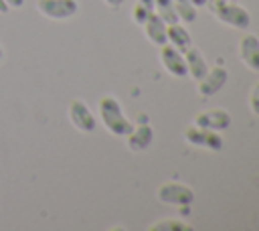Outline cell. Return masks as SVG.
<instances>
[{
	"mask_svg": "<svg viewBox=\"0 0 259 231\" xmlns=\"http://www.w3.org/2000/svg\"><path fill=\"white\" fill-rule=\"evenodd\" d=\"M227 75H229V73H227L225 67H221V65L210 67V69L206 71V75L198 81V91H200V95L210 97V95H214L217 91H221L223 85L227 83Z\"/></svg>",
	"mask_w": 259,
	"mask_h": 231,
	"instance_id": "ba28073f",
	"label": "cell"
},
{
	"mask_svg": "<svg viewBox=\"0 0 259 231\" xmlns=\"http://www.w3.org/2000/svg\"><path fill=\"white\" fill-rule=\"evenodd\" d=\"M154 12L166 24L178 22V14H176V8H174V2L172 0H154Z\"/></svg>",
	"mask_w": 259,
	"mask_h": 231,
	"instance_id": "9a60e30c",
	"label": "cell"
},
{
	"mask_svg": "<svg viewBox=\"0 0 259 231\" xmlns=\"http://www.w3.org/2000/svg\"><path fill=\"white\" fill-rule=\"evenodd\" d=\"M249 107H251L253 113L259 115V81H257V83L253 85V89H251V95H249Z\"/></svg>",
	"mask_w": 259,
	"mask_h": 231,
	"instance_id": "d6986e66",
	"label": "cell"
},
{
	"mask_svg": "<svg viewBox=\"0 0 259 231\" xmlns=\"http://www.w3.org/2000/svg\"><path fill=\"white\" fill-rule=\"evenodd\" d=\"M69 120L81 132H93L97 128V120L83 99H73L69 103Z\"/></svg>",
	"mask_w": 259,
	"mask_h": 231,
	"instance_id": "8992f818",
	"label": "cell"
},
{
	"mask_svg": "<svg viewBox=\"0 0 259 231\" xmlns=\"http://www.w3.org/2000/svg\"><path fill=\"white\" fill-rule=\"evenodd\" d=\"M184 138L188 144H194V146H202V148H210V150L223 148V138L219 136V132L208 130V128H200L196 124H192L184 130Z\"/></svg>",
	"mask_w": 259,
	"mask_h": 231,
	"instance_id": "5b68a950",
	"label": "cell"
},
{
	"mask_svg": "<svg viewBox=\"0 0 259 231\" xmlns=\"http://www.w3.org/2000/svg\"><path fill=\"white\" fill-rule=\"evenodd\" d=\"M221 2H227V0H208V2H206V4H208V10H210V8H214V6H217V4H221Z\"/></svg>",
	"mask_w": 259,
	"mask_h": 231,
	"instance_id": "7402d4cb",
	"label": "cell"
},
{
	"mask_svg": "<svg viewBox=\"0 0 259 231\" xmlns=\"http://www.w3.org/2000/svg\"><path fill=\"white\" fill-rule=\"evenodd\" d=\"M152 12H154V0H138L132 10V18L136 24H144Z\"/></svg>",
	"mask_w": 259,
	"mask_h": 231,
	"instance_id": "e0dca14e",
	"label": "cell"
},
{
	"mask_svg": "<svg viewBox=\"0 0 259 231\" xmlns=\"http://www.w3.org/2000/svg\"><path fill=\"white\" fill-rule=\"evenodd\" d=\"M184 61H186V73H188L192 79L200 81V79L206 75L208 65H206L202 53H200L196 47H188V49L184 51Z\"/></svg>",
	"mask_w": 259,
	"mask_h": 231,
	"instance_id": "7c38bea8",
	"label": "cell"
},
{
	"mask_svg": "<svg viewBox=\"0 0 259 231\" xmlns=\"http://www.w3.org/2000/svg\"><path fill=\"white\" fill-rule=\"evenodd\" d=\"M142 26H144V32H146V36H148L150 43H154V45H158V47H162V45L168 43V36H166V22H164L156 12H152V14L148 16V20H146Z\"/></svg>",
	"mask_w": 259,
	"mask_h": 231,
	"instance_id": "4fadbf2b",
	"label": "cell"
},
{
	"mask_svg": "<svg viewBox=\"0 0 259 231\" xmlns=\"http://www.w3.org/2000/svg\"><path fill=\"white\" fill-rule=\"evenodd\" d=\"M103 2H105L109 8H119V6L123 4V0H103Z\"/></svg>",
	"mask_w": 259,
	"mask_h": 231,
	"instance_id": "44dd1931",
	"label": "cell"
},
{
	"mask_svg": "<svg viewBox=\"0 0 259 231\" xmlns=\"http://www.w3.org/2000/svg\"><path fill=\"white\" fill-rule=\"evenodd\" d=\"M99 118H101V124L107 128V132L115 136H127L134 130V124L123 115L119 101L111 95H105L99 99Z\"/></svg>",
	"mask_w": 259,
	"mask_h": 231,
	"instance_id": "6da1fadb",
	"label": "cell"
},
{
	"mask_svg": "<svg viewBox=\"0 0 259 231\" xmlns=\"http://www.w3.org/2000/svg\"><path fill=\"white\" fill-rule=\"evenodd\" d=\"M2 57H4V51H2V47H0V61H2Z\"/></svg>",
	"mask_w": 259,
	"mask_h": 231,
	"instance_id": "d4e9b609",
	"label": "cell"
},
{
	"mask_svg": "<svg viewBox=\"0 0 259 231\" xmlns=\"http://www.w3.org/2000/svg\"><path fill=\"white\" fill-rule=\"evenodd\" d=\"M192 124H196L200 128H208V130L219 132V130H225V128L231 126V115L225 109H219V107L217 109H206V111H200L194 118Z\"/></svg>",
	"mask_w": 259,
	"mask_h": 231,
	"instance_id": "9c48e42d",
	"label": "cell"
},
{
	"mask_svg": "<svg viewBox=\"0 0 259 231\" xmlns=\"http://www.w3.org/2000/svg\"><path fill=\"white\" fill-rule=\"evenodd\" d=\"M8 4V8H22L24 6V0H4Z\"/></svg>",
	"mask_w": 259,
	"mask_h": 231,
	"instance_id": "ffe728a7",
	"label": "cell"
},
{
	"mask_svg": "<svg viewBox=\"0 0 259 231\" xmlns=\"http://www.w3.org/2000/svg\"><path fill=\"white\" fill-rule=\"evenodd\" d=\"M239 55H241V61L253 69V71H259V36L255 34H245L241 41H239Z\"/></svg>",
	"mask_w": 259,
	"mask_h": 231,
	"instance_id": "30bf717a",
	"label": "cell"
},
{
	"mask_svg": "<svg viewBox=\"0 0 259 231\" xmlns=\"http://www.w3.org/2000/svg\"><path fill=\"white\" fill-rule=\"evenodd\" d=\"M36 10L51 20H65L77 14V0H36Z\"/></svg>",
	"mask_w": 259,
	"mask_h": 231,
	"instance_id": "277c9868",
	"label": "cell"
},
{
	"mask_svg": "<svg viewBox=\"0 0 259 231\" xmlns=\"http://www.w3.org/2000/svg\"><path fill=\"white\" fill-rule=\"evenodd\" d=\"M6 10H8V4L4 0H0V12H6Z\"/></svg>",
	"mask_w": 259,
	"mask_h": 231,
	"instance_id": "cb8c5ba5",
	"label": "cell"
},
{
	"mask_svg": "<svg viewBox=\"0 0 259 231\" xmlns=\"http://www.w3.org/2000/svg\"><path fill=\"white\" fill-rule=\"evenodd\" d=\"M174 2V8H176V14H178V20L190 24L196 20V10H194V4L190 0H172Z\"/></svg>",
	"mask_w": 259,
	"mask_h": 231,
	"instance_id": "2e32d148",
	"label": "cell"
},
{
	"mask_svg": "<svg viewBox=\"0 0 259 231\" xmlns=\"http://www.w3.org/2000/svg\"><path fill=\"white\" fill-rule=\"evenodd\" d=\"M190 2H192L194 6H204V4L208 2V0H190Z\"/></svg>",
	"mask_w": 259,
	"mask_h": 231,
	"instance_id": "603a6c76",
	"label": "cell"
},
{
	"mask_svg": "<svg viewBox=\"0 0 259 231\" xmlns=\"http://www.w3.org/2000/svg\"><path fill=\"white\" fill-rule=\"evenodd\" d=\"M166 36H168V43L172 47H176L180 53H184L188 47H192V38H190L188 30L184 26H180L178 22L166 24Z\"/></svg>",
	"mask_w": 259,
	"mask_h": 231,
	"instance_id": "5bb4252c",
	"label": "cell"
},
{
	"mask_svg": "<svg viewBox=\"0 0 259 231\" xmlns=\"http://www.w3.org/2000/svg\"><path fill=\"white\" fill-rule=\"evenodd\" d=\"M125 138H127V148L138 152V150H144V148H148L152 144L154 130H152V126L148 122H140L138 128H134Z\"/></svg>",
	"mask_w": 259,
	"mask_h": 231,
	"instance_id": "8fae6325",
	"label": "cell"
},
{
	"mask_svg": "<svg viewBox=\"0 0 259 231\" xmlns=\"http://www.w3.org/2000/svg\"><path fill=\"white\" fill-rule=\"evenodd\" d=\"M156 197L162 203L178 205V207H186V205H190L194 201L192 188L182 184V182H164V184H160L158 190H156Z\"/></svg>",
	"mask_w": 259,
	"mask_h": 231,
	"instance_id": "3957f363",
	"label": "cell"
},
{
	"mask_svg": "<svg viewBox=\"0 0 259 231\" xmlns=\"http://www.w3.org/2000/svg\"><path fill=\"white\" fill-rule=\"evenodd\" d=\"M210 12L219 18V22L229 24V26H233V28H247V26L251 24L249 12H247L243 6H239V4H231L229 0L217 4L214 8H210Z\"/></svg>",
	"mask_w": 259,
	"mask_h": 231,
	"instance_id": "7a4b0ae2",
	"label": "cell"
},
{
	"mask_svg": "<svg viewBox=\"0 0 259 231\" xmlns=\"http://www.w3.org/2000/svg\"><path fill=\"white\" fill-rule=\"evenodd\" d=\"M150 229L152 231H190L192 227L186 225V223H182L180 219H164L160 223H154Z\"/></svg>",
	"mask_w": 259,
	"mask_h": 231,
	"instance_id": "ac0fdd59",
	"label": "cell"
},
{
	"mask_svg": "<svg viewBox=\"0 0 259 231\" xmlns=\"http://www.w3.org/2000/svg\"><path fill=\"white\" fill-rule=\"evenodd\" d=\"M160 61H162L164 69H166L170 75H174V77H184V75H188V73H186L184 55H182L176 47H172L170 43H166V45L160 47Z\"/></svg>",
	"mask_w": 259,
	"mask_h": 231,
	"instance_id": "52a82bcc",
	"label": "cell"
}]
</instances>
